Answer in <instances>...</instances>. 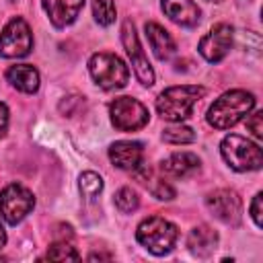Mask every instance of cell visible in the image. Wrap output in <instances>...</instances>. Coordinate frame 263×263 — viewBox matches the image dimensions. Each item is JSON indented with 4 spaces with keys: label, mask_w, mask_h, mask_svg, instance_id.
I'll return each instance as SVG.
<instances>
[{
    "label": "cell",
    "mask_w": 263,
    "mask_h": 263,
    "mask_svg": "<svg viewBox=\"0 0 263 263\" xmlns=\"http://www.w3.org/2000/svg\"><path fill=\"white\" fill-rule=\"evenodd\" d=\"M255 107V97L247 90H228L208 109V123L216 129H228L245 119Z\"/></svg>",
    "instance_id": "cell-1"
},
{
    "label": "cell",
    "mask_w": 263,
    "mask_h": 263,
    "mask_svg": "<svg viewBox=\"0 0 263 263\" xmlns=\"http://www.w3.org/2000/svg\"><path fill=\"white\" fill-rule=\"evenodd\" d=\"M205 95L203 86L197 84H183V86H171L162 90L156 99V111L162 119L181 123L187 119L193 111V105Z\"/></svg>",
    "instance_id": "cell-2"
},
{
    "label": "cell",
    "mask_w": 263,
    "mask_h": 263,
    "mask_svg": "<svg viewBox=\"0 0 263 263\" xmlns=\"http://www.w3.org/2000/svg\"><path fill=\"white\" fill-rule=\"evenodd\" d=\"M136 238L152 255L160 257V255H166L173 251V247L179 238V230L173 222H168L160 216H152V218H146L144 222H140V226L136 230Z\"/></svg>",
    "instance_id": "cell-3"
},
{
    "label": "cell",
    "mask_w": 263,
    "mask_h": 263,
    "mask_svg": "<svg viewBox=\"0 0 263 263\" xmlns=\"http://www.w3.org/2000/svg\"><path fill=\"white\" fill-rule=\"evenodd\" d=\"M220 152H222V158L228 162V166L238 173L259 171L263 164L261 148L255 142H251L242 136H236V134H230L222 140Z\"/></svg>",
    "instance_id": "cell-4"
},
{
    "label": "cell",
    "mask_w": 263,
    "mask_h": 263,
    "mask_svg": "<svg viewBox=\"0 0 263 263\" xmlns=\"http://www.w3.org/2000/svg\"><path fill=\"white\" fill-rule=\"evenodd\" d=\"M88 72L92 76V80L103 88V90H117L123 88L129 80V70L125 66V62L115 55V53H95L88 60Z\"/></svg>",
    "instance_id": "cell-5"
},
{
    "label": "cell",
    "mask_w": 263,
    "mask_h": 263,
    "mask_svg": "<svg viewBox=\"0 0 263 263\" xmlns=\"http://www.w3.org/2000/svg\"><path fill=\"white\" fill-rule=\"evenodd\" d=\"M109 115H111V123L119 132L142 129L150 119L148 109L138 99H132V97H117L109 105Z\"/></svg>",
    "instance_id": "cell-6"
},
{
    "label": "cell",
    "mask_w": 263,
    "mask_h": 263,
    "mask_svg": "<svg viewBox=\"0 0 263 263\" xmlns=\"http://www.w3.org/2000/svg\"><path fill=\"white\" fill-rule=\"evenodd\" d=\"M33 47V33L25 18H10L0 31V55L2 58H23Z\"/></svg>",
    "instance_id": "cell-7"
},
{
    "label": "cell",
    "mask_w": 263,
    "mask_h": 263,
    "mask_svg": "<svg viewBox=\"0 0 263 263\" xmlns=\"http://www.w3.org/2000/svg\"><path fill=\"white\" fill-rule=\"evenodd\" d=\"M33 205H35L33 193L18 183H10L0 191V214L12 226H16L33 210Z\"/></svg>",
    "instance_id": "cell-8"
},
{
    "label": "cell",
    "mask_w": 263,
    "mask_h": 263,
    "mask_svg": "<svg viewBox=\"0 0 263 263\" xmlns=\"http://www.w3.org/2000/svg\"><path fill=\"white\" fill-rule=\"evenodd\" d=\"M205 205L214 218L226 226H238L242 220V201L234 189H216L205 197Z\"/></svg>",
    "instance_id": "cell-9"
},
{
    "label": "cell",
    "mask_w": 263,
    "mask_h": 263,
    "mask_svg": "<svg viewBox=\"0 0 263 263\" xmlns=\"http://www.w3.org/2000/svg\"><path fill=\"white\" fill-rule=\"evenodd\" d=\"M121 41H123V47L132 60V66H134V72L138 76V80L144 84V86H152L154 84V70L140 45V39L136 35V29H134V23L132 21H123L121 25Z\"/></svg>",
    "instance_id": "cell-10"
},
{
    "label": "cell",
    "mask_w": 263,
    "mask_h": 263,
    "mask_svg": "<svg viewBox=\"0 0 263 263\" xmlns=\"http://www.w3.org/2000/svg\"><path fill=\"white\" fill-rule=\"evenodd\" d=\"M232 39H234L232 27L226 25V23H218L210 29L208 35H203L199 39L197 49L208 62L216 64V62H220L228 55V51L232 49Z\"/></svg>",
    "instance_id": "cell-11"
},
{
    "label": "cell",
    "mask_w": 263,
    "mask_h": 263,
    "mask_svg": "<svg viewBox=\"0 0 263 263\" xmlns=\"http://www.w3.org/2000/svg\"><path fill=\"white\" fill-rule=\"evenodd\" d=\"M109 158L117 168L123 171H134L138 164L144 162V146L140 142L132 140H119L111 144L109 148Z\"/></svg>",
    "instance_id": "cell-12"
},
{
    "label": "cell",
    "mask_w": 263,
    "mask_h": 263,
    "mask_svg": "<svg viewBox=\"0 0 263 263\" xmlns=\"http://www.w3.org/2000/svg\"><path fill=\"white\" fill-rule=\"evenodd\" d=\"M41 2L51 25L58 29L72 25L84 6V0H41Z\"/></svg>",
    "instance_id": "cell-13"
},
{
    "label": "cell",
    "mask_w": 263,
    "mask_h": 263,
    "mask_svg": "<svg viewBox=\"0 0 263 263\" xmlns=\"http://www.w3.org/2000/svg\"><path fill=\"white\" fill-rule=\"evenodd\" d=\"M162 12L181 27H195L201 18V10L193 0H162Z\"/></svg>",
    "instance_id": "cell-14"
},
{
    "label": "cell",
    "mask_w": 263,
    "mask_h": 263,
    "mask_svg": "<svg viewBox=\"0 0 263 263\" xmlns=\"http://www.w3.org/2000/svg\"><path fill=\"white\" fill-rule=\"evenodd\" d=\"M216 245H218V232L212 230L205 224H199V226L191 228L189 234H187V249L195 257H201V259L210 257L216 251Z\"/></svg>",
    "instance_id": "cell-15"
},
{
    "label": "cell",
    "mask_w": 263,
    "mask_h": 263,
    "mask_svg": "<svg viewBox=\"0 0 263 263\" xmlns=\"http://www.w3.org/2000/svg\"><path fill=\"white\" fill-rule=\"evenodd\" d=\"M160 171L171 175V177L185 179V177H191L199 171V158L191 152H175L160 162Z\"/></svg>",
    "instance_id": "cell-16"
},
{
    "label": "cell",
    "mask_w": 263,
    "mask_h": 263,
    "mask_svg": "<svg viewBox=\"0 0 263 263\" xmlns=\"http://www.w3.org/2000/svg\"><path fill=\"white\" fill-rule=\"evenodd\" d=\"M144 31H146V37H148V43H150V47H152V51H154V55L158 58V60H168L173 53H175V41H173V37L168 35V31L164 29V27H160L158 23H146V27H144Z\"/></svg>",
    "instance_id": "cell-17"
},
{
    "label": "cell",
    "mask_w": 263,
    "mask_h": 263,
    "mask_svg": "<svg viewBox=\"0 0 263 263\" xmlns=\"http://www.w3.org/2000/svg\"><path fill=\"white\" fill-rule=\"evenodd\" d=\"M6 80L21 92L33 95L39 88V72L29 64H14L6 70Z\"/></svg>",
    "instance_id": "cell-18"
},
{
    "label": "cell",
    "mask_w": 263,
    "mask_h": 263,
    "mask_svg": "<svg viewBox=\"0 0 263 263\" xmlns=\"http://www.w3.org/2000/svg\"><path fill=\"white\" fill-rule=\"evenodd\" d=\"M78 187H80L82 197L95 199V197L103 191V179H101V175H97V173H92V171H86V173L80 175Z\"/></svg>",
    "instance_id": "cell-19"
},
{
    "label": "cell",
    "mask_w": 263,
    "mask_h": 263,
    "mask_svg": "<svg viewBox=\"0 0 263 263\" xmlns=\"http://www.w3.org/2000/svg\"><path fill=\"white\" fill-rule=\"evenodd\" d=\"M162 140L168 144H175V146L191 144V142H195V132L187 125H173L162 132Z\"/></svg>",
    "instance_id": "cell-20"
},
{
    "label": "cell",
    "mask_w": 263,
    "mask_h": 263,
    "mask_svg": "<svg viewBox=\"0 0 263 263\" xmlns=\"http://www.w3.org/2000/svg\"><path fill=\"white\" fill-rule=\"evenodd\" d=\"M92 14L95 21L103 27H109L111 23H115V2L113 0H92Z\"/></svg>",
    "instance_id": "cell-21"
},
{
    "label": "cell",
    "mask_w": 263,
    "mask_h": 263,
    "mask_svg": "<svg viewBox=\"0 0 263 263\" xmlns=\"http://www.w3.org/2000/svg\"><path fill=\"white\" fill-rule=\"evenodd\" d=\"M115 205H117L119 212H123V214H132V212L138 210V205H140V197H138V193H136L132 187H121V189L115 193Z\"/></svg>",
    "instance_id": "cell-22"
},
{
    "label": "cell",
    "mask_w": 263,
    "mask_h": 263,
    "mask_svg": "<svg viewBox=\"0 0 263 263\" xmlns=\"http://www.w3.org/2000/svg\"><path fill=\"white\" fill-rule=\"evenodd\" d=\"M47 259H51V261H78L80 255L76 253V249H74L70 242H66V240H55V242L49 247V251H47Z\"/></svg>",
    "instance_id": "cell-23"
},
{
    "label": "cell",
    "mask_w": 263,
    "mask_h": 263,
    "mask_svg": "<svg viewBox=\"0 0 263 263\" xmlns=\"http://www.w3.org/2000/svg\"><path fill=\"white\" fill-rule=\"evenodd\" d=\"M150 193H152L156 199H160V201H168V199L175 197V187H173L171 183L162 181V179H156V181L150 185Z\"/></svg>",
    "instance_id": "cell-24"
},
{
    "label": "cell",
    "mask_w": 263,
    "mask_h": 263,
    "mask_svg": "<svg viewBox=\"0 0 263 263\" xmlns=\"http://www.w3.org/2000/svg\"><path fill=\"white\" fill-rule=\"evenodd\" d=\"M261 201H263V193H257V195L253 197V201H251V208H249L251 218H253V222H255L257 228L263 226V218H261V214H263V210H261Z\"/></svg>",
    "instance_id": "cell-25"
},
{
    "label": "cell",
    "mask_w": 263,
    "mask_h": 263,
    "mask_svg": "<svg viewBox=\"0 0 263 263\" xmlns=\"http://www.w3.org/2000/svg\"><path fill=\"white\" fill-rule=\"evenodd\" d=\"M261 119H263V113L257 111V113H253L251 119L247 121V127L253 132V136H255L257 140H263V125H261Z\"/></svg>",
    "instance_id": "cell-26"
},
{
    "label": "cell",
    "mask_w": 263,
    "mask_h": 263,
    "mask_svg": "<svg viewBox=\"0 0 263 263\" xmlns=\"http://www.w3.org/2000/svg\"><path fill=\"white\" fill-rule=\"evenodd\" d=\"M53 234H55V238H58V240H66V238L70 240V238L74 236V232H72V226H68V224H58Z\"/></svg>",
    "instance_id": "cell-27"
},
{
    "label": "cell",
    "mask_w": 263,
    "mask_h": 263,
    "mask_svg": "<svg viewBox=\"0 0 263 263\" xmlns=\"http://www.w3.org/2000/svg\"><path fill=\"white\" fill-rule=\"evenodd\" d=\"M6 127H8V107L0 103V138H4Z\"/></svg>",
    "instance_id": "cell-28"
},
{
    "label": "cell",
    "mask_w": 263,
    "mask_h": 263,
    "mask_svg": "<svg viewBox=\"0 0 263 263\" xmlns=\"http://www.w3.org/2000/svg\"><path fill=\"white\" fill-rule=\"evenodd\" d=\"M97 259H111V255H105V253H92V255H88V261H97Z\"/></svg>",
    "instance_id": "cell-29"
},
{
    "label": "cell",
    "mask_w": 263,
    "mask_h": 263,
    "mask_svg": "<svg viewBox=\"0 0 263 263\" xmlns=\"http://www.w3.org/2000/svg\"><path fill=\"white\" fill-rule=\"evenodd\" d=\"M6 245V232H4V228H2V224H0V249Z\"/></svg>",
    "instance_id": "cell-30"
},
{
    "label": "cell",
    "mask_w": 263,
    "mask_h": 263,
    "mask_svg": "<svg viewBox=\"0 0 263 263\" xmlns=\"http://www.w3.org/2000/svg\"><path fill=\"white\" fill-rule=\"evenodd\" d=\"M208 2H222V0H208Z\"/></svg>",
    "instance_id": "cell-31"
}]
</instances>
